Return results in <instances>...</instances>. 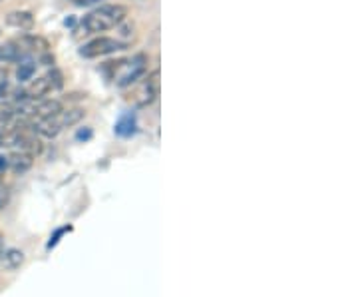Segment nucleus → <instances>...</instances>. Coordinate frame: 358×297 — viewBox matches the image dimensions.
<instances>
[{"label": "nucleus", "instance_id": "f257e3e1", "mask_svg": "<svg viewBox=\"0 0 358 297\" xmlns=\"http://www.w3.org/2000/svg\"><path fill=\"white\" fill-rule=\"evenodd\" d=\"M126 16H128L126 6H122V4H103V6L84 16V20H82V28L86 30L84 34H98V32L112 30L115 26L122 25L126 20Z\"/></svg>", "mask_w": 358, "mask_h": 297}, {"label": "nucleus", "instance_id": "f03ea898", "mask_svg": "<svg viewBox=\"0 0 358 297\" xmlns=\"http://www.w3.org/2000/svg\"><path fill=\"white\" fill-rule=\"evenodd\" d=\"M13 144L20 148V152H26L30 156L40 154V150H42V144L36 136L34 126H18L13 134Z\"/></svg>", "mask_w": 358, "mask_h": 297}, {"label": "nucleus", "instance_id": "7ed1b4c3", "mask_svg": "<svg viewBox=\"0 0 358 297\" xmlns=\"http://www.w3.org/2000/svg\"><path fill=\"white\" fill-rule=\"evenodd\" d=\"M124 48V42L115 39H108V36H100V39L92 40L88 44L82 46L80 54L84 58H98V56H106V54H112Z\"/></svg>", "mask_w": 358, "mask_h": 297}, {"label": "nucleus", "instance_id": "20e7f679", "mask_svg": "<svg viewBox=\"0 0 358 297\" xmlns=\"http://www.w3.org/2000/svg\"><path fill=\"white\" fill-rule=\"evenodd\" d=\"M145 56L143 54H138L134 60H129L128 64H126V72L120 76V80H117V86H129V84H134L136 80L140 76H143V72H145Z\"/></svg>", "mask_w": 358, "mask_h": 297}, {"label": "nucleus", "instance_id": "39448f33", "mask_svg": "<svg viewBox=\"0 0 358 297\" xmlns=\"http://www.w3.org/2000/svg\"><path fill=\"white\" fill-rule=\"evenodd\" d=\"M34 130H36V134L44 136V138H56L64 130V126L60 122V116L56 114V116L38 118L36 124H34Z\"/></svg>", "mask_w": 358, "mask_h": 297}, {"label": "nucleus", "instance_id": "423d86ee", "mask_svg": "<svg viewBox=\"0 0 358 297\" xmlns=\"http://www.w3.org/2000/svg\"><path fill=\"white\" fill-rule=\"evenodd\" d=\"M157 96H159V72H154L152 76H148L145 84H143L140 106H148V104H152Z\"/></svg>", "mask_w": 358, "mask_h": 297}, {"label": "nucleus", "instance_id": "0eeeda50", "mask_svg": "<svg viewBox=\"0 0 358 297\" xmlns=\"http://www.w3.org/2000/svg\"><path fill=\"white\" fill-rule=\"evenodd\" d=\"M64 108H62V102L60 100H44L40 102L38 106H32L30 114H34L36 118H46V116H56L60 114Z\"/></svg>", "mask_w": 358, "mask_h": 297}, {"label": "nucleus", "instance_id": "6e6552de", "mask_svg": "<svg viewBox=\"0 0 358 297\" xmlns=\"http://www.w3.org/2000/svg\"><path fill=\"white\" fill-rule=\"evenodd\" d=\"M34 156L26 154V152H14L13 156H8V168L13 170L14 174H24L26 170L32 168V160Z\"/></svg>", "mask_w": 358, "mask_h": 297}, {"label": "nucleus", "instance_id": "1a4fd4ad", "mask_svg": "<svg viewBox=\"0 0 358 297\" xmlns=\"http://www.w3.org/2000/svg\"><path fill=\"white\" fill-rule=\"evenodd\" d=\"M22 263H24V251L20 249H8L2 254V265L8 272H16Z\"/></svg>", "mask_w": 358, "mask_h": 297}, {"label": "nucleus", "instance_id": "9d476101", "mask_svg": "<svg viewBox=\"0 0 358 297\" xmlns=\"http://www.w3.org/2000/svg\"><path fill=\"white\" fill-rule=\"evenodd\" d=\"M6 25L14 26V28H20V30H28V28L34 26V18H32V14L24 13V11L10 13L6 16Z\"/></svg>", "mask_w": 358, "mask_h": 297}, {"label": "nucleus", "instance_id": "9b49d317", "mask_svg": "<svg viewBox=\"0 0 358 297\" xmlns=\"http://www.w3.org/2000/svg\"><path fill=\"white\" fill-rule=\"evenodd\" d=\"M136 128H138L136 116L134 114H124V116L117 120V124H115V134L128 138V136H131L136 132Z\"/></svg>", "mask_w": 358, "mask_h": 297}, {"label": "nucleus", "instance_id": "f8f14e48", "mask_svg": "<svg viewBox=\"0 0 358 297\" xmlns=\"http://www.w3.org/2000/svg\"><path fill=\"white\" fill-rule=\"evenodd\" d=\"M48 92H52L50 80H48V76H42V78H36V80L30 84V88H28V96H30V98H42V96H46Z\"/></svg>", "mask_w": 358, "mask_h": 297}, {"label": "nucleus", "instance_id": "ddd939ff", "mask_svg": "<svg viewBox=\"0 0 358 297\" xmlns=\"http://www.w3.org/2000/svg\"><path fill=\"white\" fill-rule=\"evenodd\" d=\"M84 110H80V108H74V110H62L58 116H60V122H62V126L64 128H70V126H74V124H78L82 118H84Z\"/></svg>", "mask_w": 358, "mask_h": 297}, {"label": "nucleus", "instance_id": "4468645a", "mask_svg": "<svg viewBox=\"0 0 358 297\" xmlns=\"http://www.w3.org/2000/svg\"><path fill=\"white\" fill-rule=\"evenodd\" d=\"M46 76L50 80L52 90H60V88L64 86V78H62V72H60V70H50Z\"/></svg>", "mask_w": 358, "mask_h": 297}, {"label": "nucleus", "instance_id": "2eb2a0df", "mask_svg": "<svg viewBox=\"0 0 358 297\" xmlns=\"http://www.w3.org/2000/svg\"><path fill=\"white\" fill-rule=\"evenodd\" d=\"M32 72H34V66L30 64V62L20 64V68H18V80H30V78H32Z\"/></svg>", "mask_w": 358, "mask_h": 297}, {"label": "nucleus", "instance_id": "dca6fc26", "mask_svg": "<svg viewBox=\"0 0 358 297\" xmlns=\"http://www.w3.org/2000/svg\"><path fill=\"white\" fill-rule=\"evenodd\" d=\"M13 116H14L13 106H10V104H2V106H0V120H2V122H8Z\"/></svg>", "mask_w": 358, "mask_h": 297}, {"label": "nucleus", "instance_id": "f3484780", "mask_svg": "<svg viewBox=\"0 0 358 297\" xmlns=\"http://www.w3.org/2000/svg\"><path fill=\"white\" fill-rule=\"evenodd\" d=\"M8 200H10V194H8V188L0 181V209L8 206Z\"/></svg>", "mask_w": 358, "mask_h": 297}, {"label": "nucleus", "instance_id": "a211bd4d", "mask_svg": "<svg viewBox=\"0 0 358 297\" xmlns=\"http://www.w3.org/2000/svg\"><path fill=\"white\" fill-rule=\"evenodd\" d=\"M70 230H72L70 226H68V228H62V230H58V232L54 233V237H50V244H48V247L56 246V244H58V240H60V235H62V233H66V232H70Z\"/></svg>", "mask_w": 358, "mask_h": 297}, {"label": "nucleus", "instance_id": "6ab92c4d", "mask_svg": "<svg viewBox=\"0 0 358 297\" xmlns=\"http://www.w3.org/2000/svg\"><path fill=\"white\" fill-rule=\"evenodd\" d=\"M6 168H8V158L6 156H0V174Z\"/></svg>", "mask_w": 358, "mask_h": 297}, {"label": "nucleus", "instance_id": "aec40b11", "mask_svg": "<svg viewBox=\"0 0 358 297\" xmlns=\"http://www.w3.org/2000/svg\"><path fill=\"white\" fill-rule=\"evenodd\" d=\"M78 138H80V140H82V138H90V130H86V132H80V134H78Z\"/></svg>", "mask_w": 358, "mask_h": 297}, {"label": "nucleus", "instance_id": "412c9836", "mask_svg": "<svg viewBox=\"0 0 358 297\" xmlns=\"http://www.w3.org/2000/svg\"><path fill=\"white\" fill-rule=\"evenodd\" d=\"M92 2H96V0H76V4H92Z\"/></svg>", "mask_w": 358, "mask_h": 297}, {"label": "nucleus", "instance_id": "4be33fe9", "mask_svg": "<svg viewBox=\"0 0 358 297\" xmlns=\"http://www.w3.org/2000/svg\"><path fill=\"white\" fill-rule=\"evenodd\" d=\"M0 144H2V136H0Z\"/></svg>", "mask_w": 358, "mask_h": 297}]
</instances>
